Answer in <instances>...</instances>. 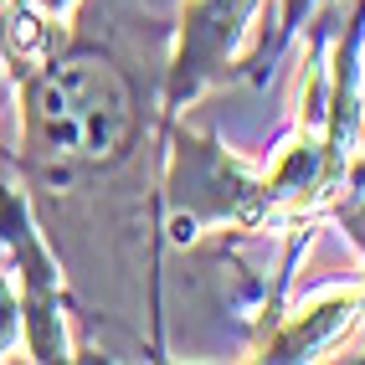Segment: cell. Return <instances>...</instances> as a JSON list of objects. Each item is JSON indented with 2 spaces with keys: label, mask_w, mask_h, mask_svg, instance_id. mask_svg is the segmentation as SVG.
<instances>
[{
  "label": "cell",
  "mask_w": 365,
  "mask_h": 365,
  "mask_svg": "<svg viewBox=\"0 0 365 365\" xmlns=\"http://www.w3.org/2000/svg\"><path fill=\"white\" fill-rule=\"evenodd\" d=\"M144 139L139 88L98 46L46 57L21 78V170L41 190H72L118 170Z\"/></svg>",
  "instance_id": "6da1fadb"
},
{
  "label": "cell",
  "mask_w": 365,
  "mask_h": 365,
  "mask_svg": "<svg viewBox=\"0 0 365 365\" xmlns=\"http://www.w3.org/2000/svg\"><path fill=\"white\" fill-rule=\"evenodd\" d=\"M0 242L11 247L16 262V299H21V345L31 360H72L67 339V283L52 247L41 242L31 206L16 185H0Z\"/></svg>",
  "instance_id": "7a4b0ae2"
},
{
  "label": "cell",
  "mask_w": 365,
  "mask_h": 365,
  "mask_svg": "<svg viewBox=\"0 0 365 365\" xmlns=\"http://www.w3.org/2000/svg\"><path fill=\"white\" fill-rule=\"evenodd\" d=\"M262 11V0H190L180 16V46L170 57L165 78V113L160 124L170 129L185 103H196L211 83L232 78V57L242 36L252 31V21Z\"/></svg>",
  "instance_id": "3957f363"
},
{
  "label": "cell",
  "mask_w": 365,
  "mask_h": 365,
  "mask_svg": "<svg viewBox=\"0 0 365 365\" xmlns=\"http://www.w3.org/2000/svg\"><path fill=\"white\" fill-rule=\"evenodd\" d=\"M360 314H365V283L314 294L309 304H299V309L257 345V360H309V355H319L324 345H334V339L345 334Z\"/></svg>",
  "instance_id": "277c9868"
},
{
  "label": "cell",
  "mask_w": 365,
  "mask_h": 365,
  "mask_svg": "<svg viewBox=\"0 0 365 365\" xmlns=\"http://www.w3.org/2000/svg\"><path fill=\"white\" fill-rule=\"evenodd\" d=\"M16 345H21V299H16L11 278L0 273V360H6Z\"/></svg>",
  "instance_id": "5b68a950"
},
{
  "label": "cell",
  "mask_w": 365,
  "mask_h": 365,
  "mask_svg": "<svg viewBox=\"0 0 365 365\" xmlns=\"http://www.w3.org/2000/svg\"><path fill=\"white\" fill-rule=\"evenodd\" d=\"M31 6H36L46 21H57V26H62V21H67L72 11H78V0H31Z\"/></svg>",
  "instance_id": "8992f818"
}]
</instances>
